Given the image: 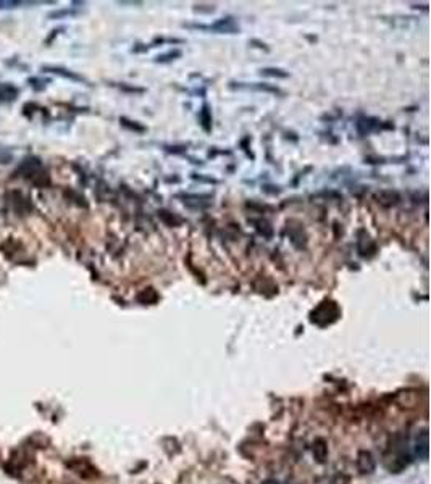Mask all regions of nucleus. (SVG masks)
Wrapping results in <instances>:
<instances>
[{"label":"nucleus","instance_id":"f257e3e1","mask_svg":"<svg viewBox=\"0 0 431 484\" xmlns=\"http://www.w3.org/2000/svg\"><path fill=\"white\" fill-rule=\"evenodd\" d=\"M339 313L341 311H339V307L336 305V302L325 300L314 310V313H312V321L318 326H326V325H331L333 321H336Z\"/></svg>","mask_w":431,"mask_h":484},{"label":"nucleus","instance_id":"f03ea898","mask_svg":"<svg viewBox=\"0 0 431 484\" xmlns=\"http://www.w3.org/2000/svg\"><path fill=\"white\" fill-rule=\"evenodd\" d=\"M197 29H204V31H215V33H229V34H233V33H237L239 31V28H237L234 25V21L231 18H223L220 21H217V23H213L212 26H202V25H197L194 26Z\"/></svg>","mask_w":431,"mask_h":484},{"label":"nucleus","instance_id":"7ed1b4c3","mask_svg":"<svg viewBox=\"0 0 431 484\" xmlns=\"http://www.w3.org/2000/svg\"><path fill=\"white\" fill-rule=\"evenodd\" d=\"M375 458L371 455V452L368 450H360L357 455V468L362 474H370L375 471Z\"/></svg>","mask_w":431,"mask_h":484},{"label":"nucleus","instance_id":"20e7f679","mask_svg":"<svg viewBox=\"0 0 431 484\" xmlns=\"http://www.w3.org/2000/svg\"><path fill=\"white\" fill-rule=\"evenodd\" d=\"M233 89H239V91H266V92H273V94H281L276 87H270L266 84H258V83H252V84H246V83H231Z\"/></svg>","mask_w":431,"mask_h":484},{"label":"nucleus","instance_id":"39448f33","mask_svg":"<svg viewBox=\"0 0 431 484\" xmlns=\"http://www.w3.org/2000/svg\"><path fill=\"white\" fill-rule=\"evenodd\" d=\"M18 87L12 84H0V102H12L18 97Z\"/></svg>","mask_w":431,"mask_h":484},{"label":"nucleus","instance_id":"423d86ee","mask_svg":"<svg viewBox=\"0 0 431 484\" xmlns=\"http://www.w3.org/2000/svg\"><path fill=\"white\" fill-rule=\"evenodd\" d=\"M376 199L378 202L389 207V205H396L399 202V194L397 192H392V191H381L376 194Z\"/></svg>","mask_w":431,"mask_h":484},{"label":"nucleus","instance_id":"0eeeda50","mask_svg":"<svg viewBox=\"0 0 431 484\" xmlns=\"http://www.w3.org/2000/svg\"><path fill=\"white\" fill-rule=\"evenodd\" d=\"M415 452H417V455L423 460L428 457V434H426V431H421V434L417 437Z\"/></svg>","mask_w":431,"mask_h":484},{"label":"nucleus","instance_id":"6e6552de","mask_svg":"<svg viewBox=\"0 0 431 484\" xmlns=\"http://www.w3.org/2000/svg\"><path fill=\"white\" fill-rule=\"evenodd\" d=\"M326 455H328V447H326V442L323 439H317L314 442V457L317 458V461H323L326 460Z\"/></svg>","mask_w":431,"mask_h":484},{"label":"nucleus","instance_id":"1a4fd4ad","mask_svg":"<svg viewBox=\"0 0 431 484\" xmlns=\"http://www.w3.org/2000/svg\"><path fill=\"white\" fill-rule=\"evenodd\" d=\"M44 70L49 71V73H55L58 74V76H63V78H68V79H73V81H84L81 76H78V74H74L68 70H65V68H58V66H44Z\"/></svg>","mask_w":431,"mask_h":484},{"label":"nucleus","instance_id":"9d476101","mask_svg":"<svg viewBox=\"0 0 431 484\" xmlns=\"http://www.w3.org/2000/svg\"><path fill=\"white\" fill-rule=\"evenodd\" d=\"M157 299H159V295L154 289H146L142 294H139V302H142V303H154V302H157Z\"/></svg>","mask_w":431,"mask_h":484},{"label":"nucleus","instance_id":"9b49d317","mask_svg":"<svg viewBox=\"0 0 431 484\" xmlns=\"http://www.w3.org/2000/svg\"><path fill=\"white\" fill-rule=\"evenodd\" d=\"M263 74V76H273V78H288L289 74L283 70H278V68H263L260 71Z\"/></svg>","mask_w":431,"mask_h":484},{"label":"nucleus","instance_id":"f8f14e48","mask_svg":"<svg viewBox=\"0 0 431 484\" xmlns=\"http://www.w3.org/2000/svg\"><path fill=\"white\" fill-rule=\"evenodd\" d=\"M180 55H181V52H180V50H173V52H168V54H165V55H159V57H157V60H155V62H162V63H165V62H172V60H175L176 57H180Z\"/></svg>","mask_w":431,"mask_h":484},{"label":"nucleus","instance_id":"ddd939ff","mask_svg":"<svg viewBox=\"0 0 431 484\" xmlns=\"http://www.w3.org/2000/svg\"><path fill=\"white\" fill-rule=\"evenodd\" d=\"M66 15H74V12L71 10H58L54 13H49V18H60V17H66Z\"/></svg>","mask_w":431,"mask_h":484},{"label":"nucleus","instance_id":"4468645a","mask_svg":"<svg viewBox=\"0 0 431 484\" xmlns=\"http://www.w3.org/2000/svg\"><path fill=\"white\" fill-rule=\"evenodd\" d=\"M12 160V155L9 152L0 150V163H9Z\"/></svg>","mask_w":431,"mask_h":484},{"label":"nucleus","instance_id":"2eb2a0df","mask_svg":"<svg viewBox=\"0 0 431 484\" xmlns=\"http://www.w3.org/2000/svg\"><path fill=\"white\" fill-rule=\"evenodd\" d=\"M21 5L20 2H0V9H12V7Z\"/></svg>","mask_w":431,"mask_h":484},{"label":"nucleus","instance_id":"dca6fc26","mask_svg":"<svg viewBox=\"0 0 431 484\" xmlns=\"http://www.w3.org/2000/svg\"><path fill=\"white\" fill-rule=\"evenodd\" d=\"M262 484H279V482H278L276 479H265Z\"/></svg>","mask_w":431,"mask_h":484}]
</instances>
